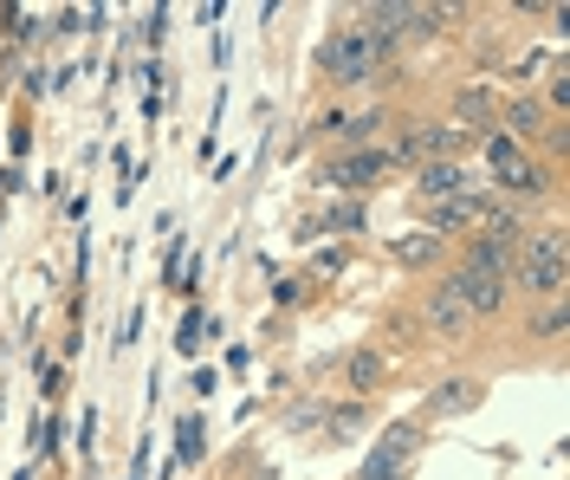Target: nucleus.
I'll return each mask as SVG.
<instances>
[{"mask_svg":"<svg viewBox=\"0 0 570 480\" xmlns=\"http://www.w3.org/2000/svg\"><path fill=\"white\" fill-rule=\"evenodd\" d=\"M20 188V169H0V195H13Z\"/></svg>","mask_w":570,"mask_h":480,"instance_id":"nucleus-26","label":"nucleus"},{"mask_svg":"<svg viewBox=\"0 0 570 480\" xmlns=\"http://www.w3.org/2000/svg\"><path fill=\"white\" fill-rule=\"evenodd\" d=\"M383 59H390V46H383V39H370L363 27H337V33L318 39V72L331 78L337 91L370 85V78L383 72Z\"/></svg>","mask_w":570,"mask_h":480,"instance_id":"nucleus-2","label":"nucleus"},{"mask_svg":"<svg viewBox=\"0 0 570 480\" xmlns=\"http://www.w3.org/2000/svg\"><path fill=\"white\" fill-rule=\"evenodd\" d=\"M461 273H487V280H505V273H512V241H493V234L466 241Z\"/></svg>","mask_w":570,"mask_h":480,"instance_id":"nucleus-10","label":"nucleus"},{"mask_svg":"<svg viewBox=\"0 0 570 480\" xmlns=\"http://www.w3.org/2000/svg\"><path fill=\"white\" fill-rule=\"evenodd\" d=\"M473 176H466V163H422L415 169V208L428 202H454V195H473Z\"/></svg>","mask_w":570,"mask_h":480,"instance_id":"nucleus-8","label":"nucleus"},{"mask_svg":"<svg viewBox=\"0 0 570 480\" xmlns=\"http://www.w3.org/2000/svg\"><path fill=\"white\" fill-rule=\"evenodd\" d=\"M208 454V435H202V415H188L181 422V461H202Z\"/></svg>","mask_w":570,"mask_h":480,"instance_id":"nucleus-21","label":"nucleus"},{"mask_svg":"<svg viewBox=\"0 0 570 480\" xmlns=\"http://www.w3.org/2000/svg\"><path fill=\"white\" fill-rule=\"evenodd\" d=\"M363 429H370V403L363 396L356 403H324V442L331 448H351Z\"/></svg>","mask_w":570,"mask_h":480,"instance_id":"nucleus-9","label":"nucleus"},{"mask_svg":"<svg viewBox=\"0 0 570 480\" xmlns=\"http://www.w3.org/2000/svg\"><path fill=\"white\" fill-rule=\"evenodd\" d=\"M370 222V202H337L331 215H318V234H356Z\"/></svg>","mask_w":570,"mask_h":480,"instance_id":"nucleus-17","label":"nucleus"},{"mask_svg":"<svg viewBox=\"0 0 570 480\" xmlns=\"http://www.w3.org/2000/svg\"><path fill=\"white\" fill-rule=\"evenodd\" d=\"M344 383H351L356 396H370V390L383 383V357H376L370 344H363V351H351V357H344Z\"/></svg>","mask_w":570,"mask_h":480,"instance_id":"nucleus-14","label":"nucleus"},{"mask_svg":"<svg viewBox=\"0 0 570 480\" xmlns=\"http://www.w3.org/2000/svg\"><path fill=\"white\" fill-rule=\"evenodd\" d=\"M337 273H344V247H331V254L312 259V280H337Z\"/></svg>","mask_w":570,"mask_h":480,"instance_id":"nucleus-23","label":"nucleus"},{"mask_svg":"<svg viewBox=\"0 0 570 480\" xmlns=\"http://www.w3.org/2000/svg\"><path fill=\"white\" fill-rule=\"evenodd\" d=\"M544 124H551V117L538 111L532 98H512V105H505V117H499V130H505L512 144H538V137H544Z\"/></svg>","mask_w":570,"mask_h":480,"instance_id":"nucleus-12","label":"nucleus"},{"mask_svg":"<svg viewBox=\"0 0 570 480\" xmlns=\"http://www.w3.org/2000/svg\"><path fill=\"white\" fill-rule=\"evenodd\" d=\"M428 442V422L422 415H409V422H390L383 429V442L370 448V461L356 468V480H409L415 474V454Z\"/></svg>","mask_w":570,"mask_h":480,"instance_id":"nucleus-4","label":"nucleus"},{"mask_svg":"<svg viewBox=\"0 0 570 480\" xmlns=\"http://www.w3.org/2000/svg\"><path fill=\"white\" fill-rule=\"evenodd\" d=\"M487 111H493V91H480V85H466V91H454V117H461V130H466V117L480 124Z\"/></svg>","mask_w":570,"mask_h":480,"instance_id":"nucleus-19","label":"nucleus"},{"mask_svg":"<svg viewBox=\"0 0 570 480\" xmlns=\"http://www.w3.org/2000/svg\"><path fill=\"white\" fill-rule=\"evenodd\" d=\"M395 259H409V266H415V259H434V234H422V241H402V247H395Z\"/></svg>","mask_w":570,"mask_h":480,"instance_id":"nucleus-24","label":"nucleus"},{"mask_svg":"<svg viewBox=\"0 0 570 480\" xmlns=\"http://www.w3.org/2000/svg\"><path fill=\"white\" fill-rule=\"evenodd\" d=\"M480 396H487L480 376H454V383H441V390L428 396V415H466V409H480Z\"/></svg>","mask_w":570,"mask_h":480,"instance_id":"nucleus-11","label":"nucleus"},{"mask_svg":"<svg viewBox=\"0 0 570 480\" xmlns=\"http://www.w3.org/2000/svg\"><path fill=\"white\" fill-rule=\"evenodd\" d=\"M422 222H428V234H454V227L473 222V195H454V202H428Z\"/></svg>","mask_w":570,"mask_h":480,"instance_id":"nucleus-13","label":"nucleus"},{"mask_svg":"<svg viewBox=\"0 0 570 480\" xmlns=\"http://www.w3.org/2000/svg\"><path fill=\"white\" fill-rule=\"evenodd\" d=\"M208 337H220V319H208V312H188V319H181L176 351H181V357H195V351H202Z\"/></svg>","mask_w":570,"mask_h":480,"instance_id":"nucleus-16","label":"nucleus"},{"mask_svg":"<svg viewBox=\"0 0 570 480\" xmlns=\"http://www.w3.org/2000/svg\"><path fill=\"white\" fill-rule=\"evenodd\" d=\"M480 156H487V169H505V163H512V156H525V144H512V137H505V130H493V137H487V144H480Z\"/></svg>","mask_w":570,"mask_h":480,"instance_id":"nucleus-20","label":"nucleus"},{"mask_svg":"<svg viewBox=\"0 0 570 480\" xmlns=\"http://www.w3.org/2000/svg\"><path fill=\"white\" fill-rule=\"evenodd\" d=\"M383 176H390V156H383V149H344V156H331V163H324V183L344 188L351 202H363Z\"/></svg>","mask_w":570,"mask_h":480,"instance_id":"nucleus-5","label":"nucleus"},{"mask_svg":"<svg viewBox=\"0 0 570 480\" xmlns=\"http://www.w3.org/2000/svg\"><path fill=\"white\" fill-rule=\"evenodd\" d=\"M422 337H434V344H461V337H473V319H466V305L448 286H428L422 293Z\"/></svg>","mask_w":570,"mask_h":480,"instance_id":"nucleus-6","label":"nucleus"},{"mask_svg":"<svg viewBox=\"0 0 570 480\" xmlns=\"http://www.w3.org/2000/svg\"><path fill=\"white\" fill-rule=\"evenodd\" d=\"M285 435H324V403L318 396H305V403L285 415Z\"/></svg>","mask_w":570,"mask_h":480,"instance_id":"nucleus-18","label":"nucleus"},{"mask_svg":"<svg viewBox=\"0 0 570 480\" xmlns=\"http://www.w3.org/2000/svg\"><path fill=\"white\" fill-rule=\"evenodd\" d=\"M441 286H448V293L466 305V319H473V325H480V319H499V312H505V298H512V293H505V280H487V273H461V266H454Z\"/></svg>","mask_w":570,"mask_h":480,"instance_id":"nucleus-7","label":"nucleus"},{"mask_svg":"<svg viewBox=\"0 0 570 480\" xmlns=\"http://www.w3.org/2000/svg\"><path fill=\"white\" fill-rule=\"evenodd\" d=\"M331 124H337V137H344L351 149H370V144H376V130H383L390 117H383V111H363V117H331Z\"/></svg>","mask_w":570,"mask_h":480,"instance_id":"nucleus-15","label":"nucleus"},{"mask_svg":"<svg viewBox=\"0 0 570 480\" xmlns=\"http://www.w3.org/2000/svg\"><path fill=\"white\" fill-rule=\"evenodd\" d=\"M466 137L473 130H461V124H402L383 156L390 163H409V169H422V163H461Z\"/></svg>","mask_w":570,"mask_h":480,"instance_id":"nucleus-3","label":"nucleus"},{"mask_svg":"<svg viewBox=\"0 0 570 480\" xmlns=\"http://www.w3.org/2000/svg\"><path fill=\"white\" fill-rule=\"evenodd\" d=\"M305 286H312V280H279V293H273V298H279V305H298V298H305Z\"/></svg>","mask_w":570,"mask_h":480,"instance_id":"nucleus-25","label":"nucleus"},{"mask_svg":"<svg viewBox=\"0 0 570 480\" xmlns=\"http://www.w3.org/2000/svg\"><path fill=\"white\" fill-rule=\"evenodd\" d=\"M512 273H505V293L519 298H564V227H525L512 241Z\"/></svg>","mask_w":570,"mask_h":480,"instance_id":"nucleus-1","label":"nucleus"},{"mask_svg":"<svg viewBox=\"0 0 570 480\" xmlns=\"http://www.w3.org/2000/svg\"><path fill=\"white\" fill-rule=\"evenodd\" d=\"M538 337H564V298H544V312H538Z\"/></svg>","mask_w":570,"mask_h":480,"instance_id":"nucleus-22","label":"nucleus"}]
</instances>
